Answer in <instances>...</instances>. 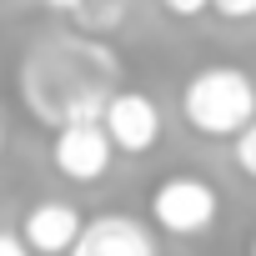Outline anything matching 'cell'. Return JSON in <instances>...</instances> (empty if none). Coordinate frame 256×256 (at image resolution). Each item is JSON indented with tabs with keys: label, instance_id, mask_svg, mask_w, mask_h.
<instances>
[{
	"label": "cell",
	"instance_id": "6da1fadb",
	"mask_svg": "<svg viewBox=\"0 0 256 256\" xmlns=\"http://www.w3.org/2000/svg\"><path fill=\"white\" fill-rule=\"evenodd\" d=\"M181 116L196 136H236L256 116V80L241 66H201L181 86Z\"/></svg>",
	"mask_w": 256,
	"mask_h": 256
},
{
	"label": "cell",
	"instance_id": "7a4b0ae2",
	"mask_svg": "<svg viewBox=\"0 0 256 256\" xmlns=\"http://www.w3.org/2000/svg\"><path fill=\"white\" fill-rule=\"evenodd\" d=\"M216 216H221V196L206 176L176 171L151 191V221L166 236H206L216 226Z\"/></svg>",
	"mask_w": 256,
	"mask_h": 256
},
{
	"label": "cell",
	"instance_id": "3957f363",
	"mask_svg": "<svg viewBox=\"0 0 256 256\" xmlns=\"http://www.w3.org/2000/svg\"><path fill=\"white\" fill-rule=\"evenodd\" d=\"M50 161L66 181H100L116 161V146L106 136V126L100 120H60V131H56V146H50Z\"/></svg>",
	"mask_w": 256,
	"mask_h": 256
},
{
	"label": "cell",
	"instance_id": "277c9868",
	"mask_svg": "<svg viewBox=\"0 0 256 256\" xmlns=\"http://www.w3.org/2000/svg\"><path fill=\"white\" fill-rule=\"evenodd\" d=\"M100 126H106V136H110L116 151L146 156L161 141V106L146 90H110L106 110H100Z\"/></svg>",
	"mask_w": 256,
	"mask_h": 256
},
{
	"label": "cell",
	"instance_id": "5b68a950",
	"mask_svg": "<svg viewBox=\"0 0 256 256\" xmlns=\"http://www.w3.org/2000/svg\"><path fill=\"white\" fill-rule=\"evenodd\" d=\"M66 256H161L156 231L126 211H100L80 226V236L70 241Z\"/></svg>",
	"mask_w": 256,
	"mask_h": 256
},
{
	"label": "cell",
	"instance_id": "8992f818",
	"mask_svg": "<svg viewBox=\"0 0 256 256\" xmlns=\"http://www.w3.org/2000/svg\"><path fill=\"white\" fill-rule=\"evenodd\" d=\"M80 226H86V216L76 211V201L50 196V201H36V206L20 216V241H26L36 256H66L70 241L80 236Z\"/></svg>",
	"mask_w": 256,
	"mask_h": 256
},
{
	"label": "cell",
	"instance_id": "52a82bcc",
	"mask_svg": "<svg viewBox=\"0 0 256 256\" xmlns=\"http://www.w3.org/2000/svg\"><path fill=\"white\" fill-rule=\"evenodd\" d=\"M70 16H76L80 30H116L120 16H126V0H80Z\"/></svg>",
	"mask_w": 256,
	"mask_h": 256
},
{
	"label": "cell",
	"instance_id": "ba28073f",
	"mask_svg": "<svg viewBox=\"0 0 256 256\" xmlns=\"http://www.w3.org/2000/svg\"><path fill=\"white\" fill-rule=\"evenodd\" d=\"M231 141H236V146H231V156H236L241 176H251V181H256V116H251V120L241 126V131H236Z\"/></svg>",
	"mask_w": 256,
	"mask_h": 256
},
{
	"label": "cell",
	"instance_id": "9c48e42d",
	"mask_svg": "<svg viewBox=\"0 0 256 256\" xmlns=\"http://www.w3.org/2000/svg\"><path fill=\"white\" fill-rule=\"evenodd\" d=\"M221 20H256V0H211Z\"/></svg>",
	"mask_w": 256,
	"mask_h": 256
},
{
	"label": "cell",
	"instance_id": "30bf717a",
	"mask_svg": "<svg viewBox=\"0 0 256 256\" xmlns=\"http://www.w3.org/2000/svg\"><path fill=\"white\" fill-rule=\"evenodd\" d=\"M161 10L176 16V20H196V16L211 10V0H161Z\"/></svg>",
	"mask_w": 256,
	"mask_h": 256
},
{
	"label": "cell",
	"instance_id": "8fae6325",
	"mask_svg": "<svg viewBox=\"0 0 256 256\" xmlns=\"http://www.w3.org/2000/svg\"><path fill=\"white\" fill-rule=\"evenodd\" d=\"M0 256H36V251L20 241V231H0Z\"/></svg>",
	"mask_w": 256,
	"mask_h": 256
},
{
	"label": "cell",
	"instance_id": "7c38bea8",
	"mask_svg": "<svg viewBox=\"0 0 256 256\" xmlns=\"http://www.w3.org/2000/svg\"><path fill=\"white\" fill-rule=\"evenodd\" d=\"M46 6H50V10H66V16H70V10L80 6V0H46Z\"/></svg>",
	"mask_w": 256,
	"mask_h": 256
},
{
	"label": "cell",
	"instance_id": "4fadbf2b",
	"mask_svg": "<svg viewBox=\"0 0 256 256\" xmlns=\"http://www.w3.org/2000/svg\"><path fill=\"white\" fill-rule=\"evenodd\" d=\"M0 151H6V131H0Z\"/></svg>",
	"mask_w": 256,
	"mask_h": 256
},
{
	"label": "cell",
	"instance_id": "5bb4252c",
	"mask_svg": "<svg viewBox=\"0 0 256 256\" xmlns=\"http://www.w3.org/2000/svg\"><path fill=\"white\" fill-rule=\"evenodd\" d=\"M251 256H256V236H251Z\"/></svg>",
	"mask_w": 256,
	"mask_h": 256
}]
</instances>
